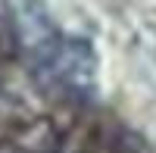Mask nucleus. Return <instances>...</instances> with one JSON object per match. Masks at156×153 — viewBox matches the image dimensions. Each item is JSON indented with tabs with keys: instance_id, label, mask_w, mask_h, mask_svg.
I'll list each match as a JSON object with an SVG mask.
<instances>
[{
	"instance_id": "3",
	"label": "nucleus",
	"mask_w": 156,
	"mask_h": 153,
	"mask_svg": "<svg viewBox=\"0 0 156 153\" xmlns=\"http://www.w3.org/2000/svg\"><path fill=\"white\" fill-rule=\"evenodd\" d=\"M0 153H25L22 147H0Z\"/></svg>"
},
{
	"instance_id": "1",
	"label": "nucleus",
	"mask_w": 156,
	"mask_h": 153,
	"mask_svg": "<svg viewBox=\"0 0 156 153\" xmlns=\"http://www.w3.org/2000/svg\"><path fill=\"white\" fill-rule=\"evenodd\" d=\"M31 75L44 94H66L75 100L90 97L97 81V53L87 37H62L44 62L31 66Z\"/></svg>"
},
{
	"instance_id": "2",
	"label": "nucleus",
	"mask_w": 156,
	"mask_h": 153,
	"mask_svg": "<svg viewBox=\"0 0 156 153\" xmlns=\"http://www.w3.org/2000/svg\"><path fill=\"white\" fill-rule=\"evenodd\" d=\"M16 41L31 56V66L44 62L59 47L62 34L56 31L53 16H50L44 0H19V6H16Z\"/></svg>"
}]
</instances>
